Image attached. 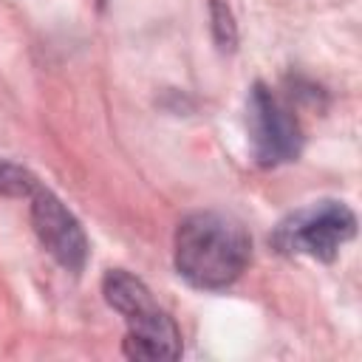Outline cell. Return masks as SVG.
Wrapping results in <instances>:
<instances>
[{"mask_svg": "<svg viewBox=\"0 0 362 362\" xmlns=\"http://www.w3.org/2000/svg\"><path fill=\"white\" fill-rule=\"evenodd\" d=\"M252 257V238L243 223L223 212L187 215L173 240L175 272L195 288L221 291L232 286Z\"/></svg>", "mask_w": 362, "mask_h": 362, "instance_id": "cell-1", "label": "cell"}, {"mask_svg": "<svg viewBox=\"0 0 362 362\" xmlns=\"http://www.w3.org/2000/svg\"><path fill=\"white\" fill-rule=\"evenodd\" d=\"M102 294L113 311L127 322L122 351L127 359H178L181 356V331L173 317L156 303L153 291L124 269H110L102 280Z\"/></svg>", "mask_w": 362, "mask_h": 362, "instance_id": "cell-2", "label": "cell"}, {"mask_svg": "<svg viewBox=\"0 0 362 362\" xmlns=\"http://www.w3.org/2000/svg\"><path fill=\"white\" fill-rule=\"evenodd\" d=\"M356 232V215L342 201H314L288 212L272 232V243L283 255H308L314 260H334L339 246Z\"/></svg>", "mask_w": 362, "mask_h": 362, "instance_id": "cell-3", "label": "cell"}, {"mask_svg": "<svg viewBox=\"0 0 362 362\" xmlns=\"http://www.w3.org/2000/svg\"><path fill=\"white\" fill-rule=\"evenodd\" d=\"M246 124H249L252 153L260 167H277L300 156L303 150L300 122L263 82H255L249 90Z\"/></svg>", "mask_w": 362, "mask_h": 362, "instance_id": "cell-4", "label": "cell"}, {"mask_svg": "<svg viewBox=\"0 0 362 362\" xmlns=\"http://www.w3.org/2000/svg\"><path fill=\"white\" fill-rule=\"evenodd\" d=\"M31 201V226L42 249L68 272H82L88 263V235L76 215L42 184L28 195Z\"/></svg>", "mask_w": 362, "mask_h": 362, "instance_id": "cell-5", "label": "cell"}, {"mask_svg": "<svg viewBox=\"0 0 362 362\" xmlns=\"http://www.w3.org/2000/svg\"><path fill=\"white\" fill-rule=\"evenodd\" d=\"M40 187L37 175L14 161H0V195L3 198H28Z\"/></svg>", "mask_w": 362, "mask_h": 362, "instance_id": "cell-6", "label": "cell"}, {"mask_svg": "<svg viewBox=\"0 0 362 362\" xmlns=\"http://www.w3.org/2000/svg\"><path fill=\"white\" fill-rule=\"evenodd\" d=\"M212 20H215V37H218L221 48H232V42H235L232 14H229V8H223L218 0H212Z\"/></svg>", "mask_w": 362, "mask_h": 362, "instance_id": "cell-7", "label": "cell"}]
</instances>
